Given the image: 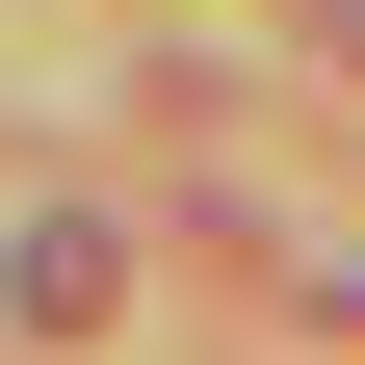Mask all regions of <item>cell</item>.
Listing matches in <instances>:
<instances>
[{
    "label": "cell",
    "mask_w": 365,
    "mask_h": 365,
    "mask_svg": "<svg viewBox=\"0 0 365 365\" xmlns=\"http://www.w3.org/2000/svg\"><path fill=\"white\" fill-rule=\"evenodd\" d=\"M0 287H26V339H105V287H130V261H105V235H78V209H53V235L0 261Z\"/></svg>",
    "instance_id": "obj_1"
}]
</instances>
